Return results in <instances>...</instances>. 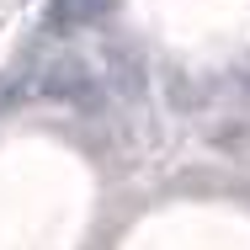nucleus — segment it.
Segmentation results:
<instances>
[{"mask_svg": "<svg viewBox=\"0 0 250 250\" xmlns=\"http://www.w3.org/2000/svg\"><path fill=\"white\" fill-rule=\"evenodd\" d=\"M53 27H80V21H91L106 11V0H53Z\"/></svg>", "mask_w": 250, "mask_h": 250, "instance_id": "f03ea898", "label": "nucleus"}, {"mask_svg": "<svg viewBox=\"0 0 250 250\" xmlns=\"http://www.w3.org/2000/svg\"><path fill=\"white\" fill-rule=\"evenodd\" d=\"M32 91L43 101H59V106H96L101 101V80H96V69H91L80 53H53L48 64L38 69Z\"/></svg>", "mask_w": 250, "mask_h": 250, "instance_id": "f257e3e1", "label": "nucleus"}]
</instances>
